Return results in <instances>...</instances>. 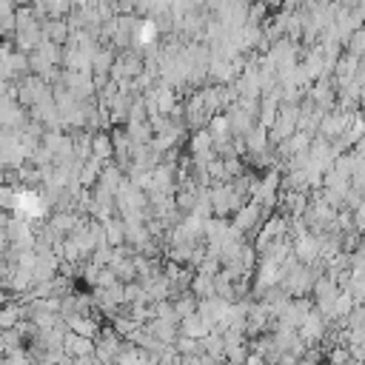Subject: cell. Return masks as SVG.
Returning <instances> with one entry per match:
<instances>
[{"label":"cell","mask_w":365,"mask_h":365,"mask_svg":"<svg viewBox=\"0 0 365 365\" xmlns=\"http://www.w3.org/2000/svg\"><path fill=\"white\" fill-rule=\"evenodd\" d=\"M26 123V114H23V106L17 100H11L9 94L0 97V128H23Z\"/></svg>","instance_id":"obj_1"},{"label":"cell","mask_w":365,"mask_h":365,"mask_svg":"<svg viewBox=\"0 0 365 365\" xmlns=\"http://www.w3.org/2000/svg\"><path fill=\"white\" fill-rule=\"evenodd\" d=\"M91 157H97V160L114 157V137H108V134H94V137H91Z\"/></svg>","instance_id":"obj_2"},{"label":"cell","mask_w":365,"mask_h":365,"mask_svg":"<svg viewBox=\"0 0 365 365\" xmlns=\"http://www.w3.org/2000/svg\"><path fill=\"white\" fill-rule=\"evenodd\" d=\"M68 331H74V334H83V336H91V339H94V334H97V322H91L88 317L74 314V317H68Z\"/></svg>","instance_id":"obj_3"},{"label":"cell","mask_w":365,"mask_h":365,"mask_svg":"<svg viewBox=\"0 0 365 365\" xmlns=\"http://www.w3.org/2000/svg\"><path fill=\"white\" fill-rule=\"evenodd\" d=\"M20 205V194L11 188V185H3L0 182V208L3 211H14Z\"/></svg>","instance_id":"obj_4"},{"label":"cell","mask_w":365,"mask_h":365,"mask_svg":"<svg viewBox=\"0 0 365 365\" xmlns=\"http://www.w3.org/2000/svg\"><path fill=\"white\" fill-rule=\"evenodd\" d=\"M194 294H197V297H205V294L214 297V279H211V274L205 277V271H202V274L194 279Z\"/></svg>","instance_id":"obj_5"},{"label":"cell","mask_w":365,"mask_h":365,"mask_svg":"<svg viewBox=\"0 0 365 365\" xmlns=\"http://www.w3.org/2000/svg\"><path fill=\"white\" fill-rule=\"evenodd\" d=\"M123 228H125L123 222H108V225H106L108 240H111V242H123V240H125V231H123Z\"/></svg>","instance_id":"obj_6"}]
</instances>
